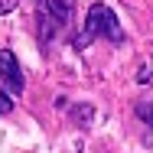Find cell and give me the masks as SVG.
Here are the masks:
<instances>
[{
    "mask_svg": "<svg viewBox=\"0 0 153 153\" xmlns=\"http://www.w3.org/2000/svg\"><path fill=\"white\" fill-rule=\"evenodd\" d=\"M94 36H104V39H111V42H124V30H121V23H117V16H114V10H111L108 3H91L88 20H85V33H82L72 46H75V49H85Z\"/></svg>",
    "mask_w": 153,
    "mask_h": 153,
    "instance_id": "obj_1",
    "label": "cell"
},
{
    "mask_svg": "<svg viewBox=\"0 0 153 153\" xmlns=\"http://www.w3.org/2000/svg\"><path fill=\"white\" fill-rule=\"evenodd\" d=\"M0 82H3V88L10 94H23V68H20V62L16 56L10 52V49H0Z\"/></svg>",
    "mask_w": 153,
    "mask_h": 153,
    "instance_id": "obj_2",
    "label": "cell"
},
{
    "mask_svg": "<svg viewBox=\"0 0 153 153\" xmlns=\"http://www.w3.org/2000/svg\"><path fill=\"white\" fill-rule=\"evenodd\" d=\"M42 7H46V10H49V13H52V16L59 20L62 26H65V23L72 20V10H75V0H46Z\"/></svg>",
    "mask_w": 153,
    "mask_h": 153,
    "instance_id": "obj_3",
    "label": "cell"
},
{
    "mask_svg": "<svg viewBox=\"0 0 153 153\" xmlns=\"http://www.w3.org/2000/svg\"><path fill=\"white\" fill-rule=\"evenodd\" d=\"M72 117H75V124H78V127H88V124H91V117H94V108H91V104H75Z\"/></svg>",
    "mask_w": 153,
    "mask_h": 153,
    "instance_id": "obj_4",
    "label": "cell"
},
{
    "mask_svg": "<svg viewBox=\"0 0 153 153\" xmlns=\"http://www.w3.org/2000/svg\"><path fill=\"white\" fill-rule=\"evenodd\" d=\"M137 117L147 124V127H153V104H147V101H140L137 104Z\"/></svg>",
    "mask_w": 153,
    "mask_h": 153,
    "instance_id": "obj_5",
    "label": "cell"
},
{
    "mask_svg": "<svg viewBox=\"0 0 153 153\" xmlns=\"http://www.w3.org/2000/svg\"><path fill=\"white\" fill-rule=\"evenodd\" d=\"M13 111V101L7 98V91H0V114H10Z\"/></svg>",
    "mask_w": 153,
    "mask_h": 153,
    "instance_id": "obj_6",
    "label": "cell"
},
{
    "mask_svg": "<svg viewBox=\"0 0 153 153\" xmlns=\"http://www.w3.org/2000/svg\"><path fill=\"white\" fill-rule=\"evenodd\" d=\"M137 82H140V85H150V68H147V65H140V72H137Z\"/></svg>",
    "mask_w": 153,
    "mask_h": 153,
    "instance_id": "obj_7",
    "label": "cell"
},
{
    "mask_svg": "<svg viewBox=\"0 0 153 153\" xmlns=\"http://www.w3.org/2000/svg\"><path fill=\"white\" fill-rule=\"evenodd\" d=\"M13 10V0H0V13H10Z\"/></svg>",
    "mask_w": 153,
    "mask_h": 153,
    "instance_id": "obj_8",
    "label": "cell"
}]
</instances>
